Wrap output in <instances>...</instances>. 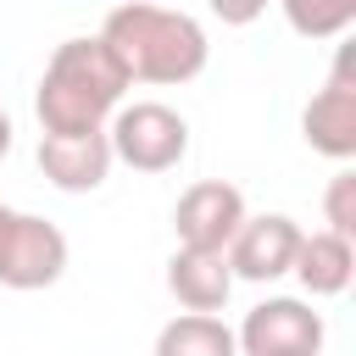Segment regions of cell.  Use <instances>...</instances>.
Segmentation results:
<instances>
[{"label":"cell","mask_w":356,"mask_h":356,"mask_svg":"<svg viewBox=\"0 0 356 356\" xmlns=\"http://www.w3.org/2000/svg\"><path fill=\"white\" fill-rule=\"evenodd\" d=\"M100 44L117 56V67L128 72V83H189L206 72L211 44L206 28L189 11L156 6V0H122L106 11L100 22Z\"/></svg>","instance_id":"obj_1"},{"label":"cell","mask_w":356,"mask_h":356,"mask_svg":"<svg viewBox=\"0 0 356 356\" xmlns=\"http://www.w3.org/2000/svg\"><path fill=\"white\" fill-rule=\"evenodd\" d=\"M122 95H128V72L100 44V33H89V39H61L56 44V56L39 72L33 111H39L44 134H89V128L111 122Z\"/></svg>","instance_id":"obj_2"},{"label":"cell","mask_w":356,"mask_h":356,"mask_svg":"<svg viewBox=\"0 0 356 356\" xmlns=\"http://www.w3.org/2000/svg\"><path fill=\"white\" fill-rule=\"evenodd\" d=\"M106 139H111V156L134 172H172L189 156V122L161 100L117 106L106 122Z\"/></svg>","instance_id":"obj_3"},{"label":"cell","mask_w":356,"mask_h":356,"mask_svg":"<svg viewBox=\"0 0 356 356\" xmlns=\"http://www.w3.org/2000/svg\"><path fill=\"white\" fill-rule=\"evenodd\" d=\"M67 234L33 211L0 200V284L6 289H50L67 273Z\"/></svg>","instance_id":"obj_4"},{"label":"cell","mask_w":356,"mask_h":356,"mask_svg":"<svg viewBox=\"0 0 356 356\" xmlns=\"http://www.w3.org/2000/svg\"><path fill=\"white\" fill-rule=\"evenodd\" d=\"M300 134L328 161H350L356 156V44H339L334 50L328 83L300 111Z\"/></svg>","instance_id":"obj_5"},{"label":"cell","mask_w":356,"mask_h":356,"mask_svg":"<svg viewBox=\"0 0 356 356\" xmlns=\"http://www.w3.org/2000/svg\"><path fill=\"white\" fill-rule=\"evenodd\" d=\"M234 339H239V356H317L323 350V312H312V300L273 295L245 312Z\"/></svg>","instance_id":"obj_6"},{"label":"cell","mask_w":356,"mask_h":356,"mask_svg":"<svg viewBox=\"0 0 356 356\" xmlns=\"http://www.w3.org/2000/svg\"><path fill=\"white\" fill-rule=\"evenodd\" d=\"M239 222H245V195L234 184H222V178L189 184L178 195V206H172V234L189 250H228Z\"/></svg>","instance_id":"obj_7"},{"label":"cell","mask_w":356,"mask_h":356,"mask_svg":"<svg viewBox=\"0 0 356 356\" xmlns=\"http://www.w3.org/2000/svg\"><path fill=\"white\" fill-rule=\"evenodd\" d=\"M295 245H300V222H295V217H284V211L250 217V211H245V222L234 228V239H228L222 256H228L234 278H245V284H273V278L289 273Z\"/></svg>","instance_id":"obj_8"},{"label":"cell","mask_w":356,"mask_h":356,"mask_svg":"<svg viewBox=\"0 0 356 356\" xmlns=\"http://www.w3.org/2000/svg\"><path fill=\"white\" fill-rule=\"evenodd\" d=\"M111 139L106 128H89V134H39V172L61 189V195H89L106 184L111 172Z\"/></svg>","instance_id":"obj_9"},{"label":"cell","mask_w":356,"mask_h":356,"mask_svg":"<svg viewBox=\"0 0 356 356\" xmlns=\"http://www.w3.org/2000/svg\"><path fill=\"white\" fill-rule=\"evenodd\" d=\"M167 289L184 312H222L234 295V267L222 250H189L178 245L167 261Z\"/></svg>","instance_id":"obj_10"},{"label":"cell","mask_w":356,"mask_h":356,"mask_svg":"<svg viewBox=\"0 0 356 356\" xmlns=\"http://www.w3.org/2000/svg\"><path fill=\"white\" fill-rule=\"evenodd\" d=\"M289 273H295V278H300V289H306V295H317V300L345 295V289H350V273H356V239H345V234H334V228L300 234Z\"/></svg>","instance_id":"obj_11"},{"label":"cell","mask_w":356,"mask_h":356,"mask_svg":"<svg viewBox=\"0 0 356 356\" xmlns=\"http://www.w3.org/2000/svg\"><path fill=\"white\" fill-rule=\"evenodd\" d=\"M150 356H239V339L217 312H178L172 323H161Z\"/></svg>","instance_id":"obj_12"},{"label":"cell","mask_w":356,"mask_h":356,"mask_svg":"<svg viewBox=\"0 0 356 356\" xmlns=\"http://www.w3.org/2000/svg\"><path fill=\"white\" fill-rule=\"evenodd\" d=\"M278 11L300 39H339L356 22V0H278Z\"/></svg>","instance_id":"obj_13"},{"label":"cell","mask_w":356,"mask_h":356,"mask_svg":"<svg viewBox=\"0 0 356 356\" xmlns=\"http://www.w3.org/2000/svg\"><path fill=\"white\" fill-rule=\"evenodd\" d=\"M323 217H328L334 234L356 239V172H350V167H339V172L328 178V189H323Z\"/></svg>","instance_id":"obj_14"},{"label":"cell","mask_w":356,"mask_h":356,"mask_svg":"<svg viewBox=\"0 0 356 356\" xmlns=\"http://www.w3.org/2000/svg\"><path fill=\"white\" fill-rule=\"evenodd\" d=\"M206 11H211L217 22H228V28H250V22L267 11V0H206Z\"/></svg>","instance_id":"obj_15"},{"label":"cell","mask_w":356,"mask_h":356,"mask_svg":"<svg viewBox=\"0 0 356 356\" xmlns=\"http://www.w3.org/2000/svg\"><path fill=\"white\" fill-rule=\"evenodd\" d=\"M11 150V117H6V106H0V156Z\"/></svg>","instance_id":"obj_16"}]
</instances>
